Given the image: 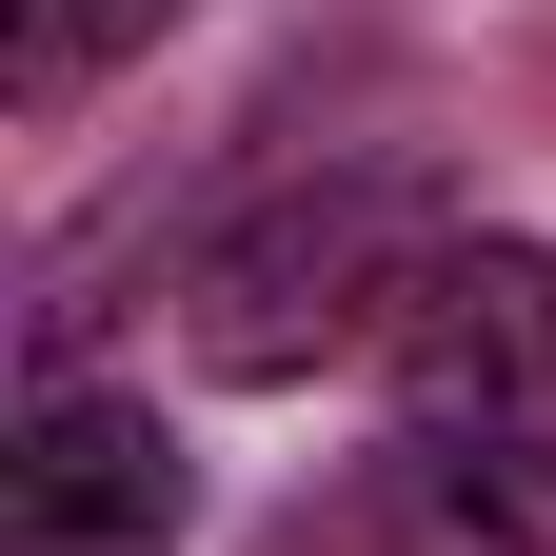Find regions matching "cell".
<instances>
[{
	"instance_id": "obj_4",
	"label": "cell",
	"mask_w": 556,
	"mask_h": 556,
	"mask_svg": "<svg viewBox=\"0 0 556 556\" xmlns=\"http://www.w3.org/2000/svg\"><path fill=\"white\" fill-rule=\"evenodd\" d=\"M378 536L397 556H556V438H397Z\"/></svg>"
},
{
	"instance_id": "obj_3",
	"label": "cell",
	"mask_w": 556,
	"mask_h": 556,
	"mask_svg": "<svg viewBox=\"0 0 556 556\" xmlns=\"http://www.w3.org/2000/svg\"><path fill=\"white\" fill-rule=\"evenodd\" d=\"M179 438H160V397H100V378H40L21 417V477H0V517H21V556H160L179 536Z\"/></svg>"
},
{
	"instance_id": "obj_1",
	"label": "cell",
	"mask_w": 556,
	"mask_h": 556,
	"mask_svg": "<svg viewBox=\"0 0 556 556\" xmlns=\"http://www.w3.org/2000/svg\"><path fill=\"white\" fill-rule=\"evenodd\" d=\"M438 179L417 160H318V179H278L258 219L199 239V358L219 378H318V358H378L397 299H417V258H438Z\"/></svg>"
},
{
	"instance_id": "obj_5",
	"label": "cell",
	"mask_w": 556,
	"mask_h": 556,
	"mask_svg": "<svg viewBox=\"0 0 556 556\" xmlns=\"http://www.w3.org/2000/svg\"><path fill=\"white\" fill-rule=\"evenodd\" d=\"M160 21H179V0H21V100L60 119V100L100 80V60H139V40H160Z\"/></svg>"
},
{
	"instance_id": "obj_2",
	"label": "cell",
	"mask_w": 556,
	"mask_h": 556,
	"mask_svg": "<svg viewBox=\"0 0 556 556\" xmlns=\"http://www.w3.org/2000/svg\"><path fill=\"white\" fill-rule=\"evenodd\" d=\"M378 378H397V438H556V258L536 239H438Z\"/></svg>"
}]
</instances>
